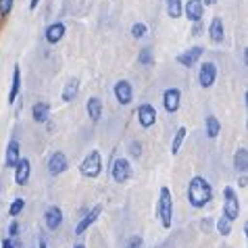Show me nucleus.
Returning a JSON list of instances; mask_svg holds the SVG:
<instances>
[{
  "label": "nucleus",
  "mask_w": 248,
  "mask_h": 248,
  "mask_svg": "<svg viewBox=\"0 0 248 248\" xmlns=\"http://www.w3.org/2000/svg\"><path fill=\"white\" fill-rule=\"evenodd\" d=\"M180 100H182V92L177 90V88H167V90L163 92V107L167 113H177V108H180Z\"/></svg>",
  "instance_id": "nucleus-8"
},
{
  "label": "nucleus",
  "mask_w": 248,
  "mask_h": 248,
  "mask_svg": "<svg viewBox=\"0 0 248 248\" xmlns=\"http://www.w3.org/2000/svg\"><path fill=\"white\" fill-rule=\"evenodd\" d=\"M65 31H67L65 23L57 21V23L48 25V30H46V40H48V42H50V44H57V42H61V40H63Z\"/></svg>",
  "instance_id": "nucleus-17"
},
{
  "label": "nucleus",
  "mask_w": 248,
  "mask_h": 248,
  "mask_svg": "<svg viewBox=\"0 0 248 248\" xmlns=\"http://www.w3.org/2000/svg\"><path fill=\"white\" fill-rule=\"evenodd\" d=\"M211 198H213L211 184L201 175L192 177L190 184H188V201H190V204L194 206V209H202L204 204H209Z\"/></svg>",
  "instance_id": "nucleus-1"
},
{
  "label": "nucleus",
  "mask_w": 248,
  "mask_h": 248,
  "mask_svg": "<svg viewBox=\"0 0 248 248\" xmlns=\"http://www.w3.org/2000/svg\"><path fill=\"white\" fill-rule=\"evenodd\" d=\"M40 248H48V244H46L44 238H40Z\"/></svg>",
  "instance_id": "nucleus-37"
},
{
  "label": "nucleus",
  "mask_w": 248,
  "mask_h": 248,
  "mask_svg": "<svg viewBox=\"0 0 248 248\" xmlns=\"http://www.w3.org/2000/svg\"><path fill=\"white\" fill-rule=\"evenodd\" d=\"M31 115H33V121L36 123H46L48 117H50V105H48V102H36L31 108Z\"/></svg>",
  "instance_id": "nucleus-20"
},
{
  "label": "nucleus",
  "mask_w": 248,
  "mask_h": 248,
  "mask_svg": "<svg viewBox=\"0 0 248 248\" xmlns=\"http://www.w3.org/2000/svg\"><path fill=\"white\" fill-rule=\"evenodd\" d=\"M138 123L144 127V129H148V127H153L155 123H156V108L153 105H148V102H144V105L138 107Z\"/></svg>",
  "instance_id": "nucleus-5"
},
{
  "label": "nucleus",
  "mask_w": 248,
  "mask_h": 248,
  "mask_svg": "<svg viewBox=\"0 0 248 248\" xmlns=\"http://www.w3.org/2000/svg\"><path fill=\"white\" fill-rule=\"evenodd\" d=\"M215 2H217V0H204L202 4H215Z\"/></svg>",
  "instance_id": "nucleus-40"
},
{
  "label": "nucleus",
  "mask_w": 248,
  "mask_h": 248,
  "mask_svg": "<svg viewBox=\"0 0 248 248\" xmlns=\"http://www.w3.org/2000/svg\"><path fill=\"white\" fill-rule=\"evenodd\" d=\"M209 36H211V40L215 44H219V42H223V38H225V27H223V21L219 17H215L211 21V25H209Z\"/></svg>",
  "instance_id": "nucleus-18"
},
{
  "label": "nucleus",
  "mask_w": 248,
  "mask_h": 248,
  "mask_svg": "<svg viewBox=\"0 0 248 248\" xmlns=\"http://www.w3.org/2000/svg\"><path fill=\"white\" fill-rule=\"evenodd\" d=\"M2 248H15V242H13L11 238H6L4 242H2Z\"/></svg>",
  "instance_id": "nucleus-35"
},
{
  "label": "nucleus",
  "mask_w": 248,
  "mask_h": 248,
  "mask_svg": "<svg viewBox=\"0 0 248 248\" xmlns=\"http://www.w3.org/2000/svg\"><path fill=\"white\" fill-rule=\"evenodd\" d=\"M184 138H186V127H180V129L175 132V136H173V142H171V155H177V153H180Z\"/></svg>",
  "instance_id": "nucleus-26"
},
{
  "label": "nucleus",
  "mask_w": 248,
  "mask_h": 248,
  "mask_svg": "<svg viewBox=\"0 0 248 248\" xmlns=\"http://www.w3.org/2000/svg\"><path fill=\"white\" fill-rule=\"evenodd\" d=\"M102 171V156L98 150H92V153H88V156L81 161L79 165V173L84 177H90V180H94V177H98Z\"/></svg>",
  "instance_id": "nucleus-3"
},
{
  "label": "nucleus",
  "mask_w": 248,
  "mask_h": 248,
  "mask_svg": "<svg viewBox=\"0 0 248 248\" xmlns=\"http://www.w3.org/2000/svg\"><path fill=\"white\" fill-rule=\"evenodd\" d=\"M217 230L221 236H230L232 233V221L227 217H219V221H217Z\"/></svg>",
  "instance_id": "nucleus-27"
},
{
  "label": "nucleus",
  "mask_w": 248,
  "mask_h": 248,
  "mask_svg": "<svg viewBox=\"0 0 248 248\" xmlns=\"http://www.w3.org/2000/svg\"><path fill=\"white\" fill-rule=\"evenodd\" d=\"M113 92H115V98L119 100V105H123V107L132 105V100H134V90H132V84H129V81H125V79L117 81L115 88H113Z\"/></svg>",
  "instance_id": "nucleus-7"
},
{
  "label": "nucleus",
  "mask_w": 248,
  "mask_h": 248,
  "mask_svg": "<svg viewBox=\"0 0 248 248\" xmlns=\"http://www.w3.org/2000/svg\"><path fill=\"white\" fill-rule=\"evenodd\" d=\"M129 155H132L134 158H138V156H140V155H142V144L134 140L132 144H129Z\"/></svg>",
  "instance_id": "nucleus-31"
},
{
  "label": "nucleus",
  "mask_w": 248,
  "mask_h": 248,
  "mask_svg": "<svg viewBox=\"0 0 248 248\" xmlns=\"http://www.w3.org/2000/svg\"><path fill=\"white\" fill-rule=\"evenodd\" d=\"M100 213H102V204H96L94 209H92V211L88 213V215L78 223V227H75V236H84V233L88 232V227H90V225L96 221V219H98Z\"/></svg>",
  "instance_id": "nucleus-12"
},
{
  "label": "nucleus",
  "mask_w": 248,
  "mask_h": 248,
  "mask_svg": "<svg viewBox=\"0 0 248 248\" xmlns=\"http://www.w3.org/2000/svg\"><path fill=\"white\" fill-rule=\"evenodd\" d=\"M9 236H11V238H17V236H19V223H17V221H13V223H11V227H9Z\"/></svg>",
  "instance_id": "nucleus-34"
},
{
  "label": "nucleus",
  "mask_w": 248,
  "mask_h": 248,
  "mask_svg": "<svg viewBox=\"0 0 248 248\" xmlns=\"http://www.w3.org/2000/svg\"><path fill=\"white\" fill-rule=\"evenodd\" d=\"M223 196H225V202H223V217H227L230 221H236L238 215H240L238 194H236V192H233L232 188H223Z\"/></svg>",
  "instance_id": "nucleus-4"
},
{
  "label": "nucleus",
  "mask_w": 248,
  "mask_h": 248,
  "mask_svg": "<svg viewBox=\"0 0 248 248\" xmlns=\"http://www.w3.org/2000/svg\"><path fill=\"white\" fill-rule=\"evenodd\" d=\"M204 125H206V136H209L211 140H213V138H217L219 134H221V123H219L217 117H213V115H211V117H206Z\"/></svg>",
  "instance_id": "nucleus-24"
},
{
  "label": "nucleus",
  "mask_w": 248,
  "mask_h": 248,
  "mask_svg": "<svg viewBox=\"0 0 248 248\" xmlns=\"http://www.w3.org/2000/svg\"><path fill=\"white\" fill-rule=\"evenodd\" d=\"M165 6H167V15L171 19H177L182 15V2L180 0H165Z\"/></svg>",
  "instance_id": "nucleus-25"
},
{
  "label": "nucleus",
  "mask_w": 248,
  "mask_h": 248,
  "mask_svg": "<svg viewBox=\"0 0 248 248\" xmlns=\"http://www.w3.org/2000/svg\"><path fill=\"white\" fill-rule=\"evenodd\" d=\"M73 248H86V246H84V244H75Z\"/></svg>",
  "instance_id": "nucleus-41"
},
{
  "label": "nucleus",
  "mask_w": 248,
  "mask_h": 248,
  "mask_svg": "<svg viewBox=\"0 0 248 248\" xmlns=\"http://www.w3.org/2000/svg\"><path fill=\"white\" fill-rule=\"evenodd\" d=\"M111 175L117 184H123L132 177V167H129V161L127 158H117L113 163V169H111Z\"/></svg>",
  "instance_id": "nucleus-6"
},
{
  "label": "nucleus",
  "mask_w": 248,
  "mask_h": 248,
  "mask_svg": "<svg viewBox=\"0 0 248 248\" xmlns=\"http://www.w3.org/2000/svg\"><path fill=\"white\" fill-rule=\"evenodd\" d=\"M30 171H31L30 161L27 158H19V163L15 165V182L19 186H25L27 180H30Z\"/></svg>",
  "instance_id": "nucleus-16"
},
{
  "label": "nucleus",
  "mask_w": 248,
  "mask_h": 248,
  "mask_svg": "<svg viewBox=\"0 0 248 248\" xmlns=\"http://www.w3.org/2000/svg\"><path fill=\"white\" fill-rule=\"evenodd\" d=\"M156 213H158V219L165 230H169L171 223H173V196H171V190L169 188H161L158 192V206H156Z\"/></svg>",
  "instance_id": "nucleus-2"
},
{
  "label": "nucleus",
  "mask_w": 248,
  "mask_h": 248,
  "mask_svg": "<svg viewBox=\"0 0 248 248\" xmlns=\"http://www.w3.org/2000/svg\"><path fill=\"white\" fill-rule=\"evenodd\" d=\"M240 186H242V188H246V175H242V180H240Z\"/></svg>",
  "instance_id": "nucleus-39"
},
{
  "label": "nucleus",
  "mask_w": 248,
  "mask_h": 248,
  "mask_svg": "<svg viewBox=\"0 0 248 248\" xmlns=\"http://www.w3.org/2000/svg\"><path fill=\"white\" fill-rule=\"evenodd\" d=\"M38 2H40V0H31V2H30V9H36Z\"/></svg>",
  "instance_id": "nucleus-38"
},
{
  "label": "nucleus",
  "mask_w": 248,
  "mask_h": 248,
  "mask_svg": "<svg viewBox=\"0 0 248 248\" xmlns=\"http://www.w3.org/2000/svg\"><path fill=\"white\" fill-rule=\"evenodd\" d=\"M44 223L50 232L59 230L61 223H63V211H61L59 206H48L46 213H44Z\"/></svg>",
  "instance_id": "nucleus-11"
},
{
  "label": "nucleus",
  "mask_w": 248,
  "mask_h": 248,
  "mask_svg": "<svg viewBox=\"0 0 248 248\" xmlns=\"http://www.w3.org/2000/svg\"><path fill=\"white\" fill-rule=\"evenodd\" d=\"M25 209V201L23 198H15V201L11 202V206H9V215H13V217H17L19 213H21Z\"/></svg>",
  "instance_id": "nucleus-28"
},
{
  "label": "nucleus",
  "mask_w": 248,
  "mask_h": 248,
  "mask_svg": "<svg viewBox=\"0 0 248 248\" xmlns=\"http://www.w3.org/2000/svg\"><path fill=\"white\" fill-rule=\"evenodd\" d=\"M204 15V4L202 0H188V4H186V17L190 19V21H201Z\"/></svg>",
  "instance_id": "nucleus-14"
},
{
  "label": "nucleus",
  "mask_w": 248,
  "mask_h": 248,
  "mask_svg": "<svg viewBox=\"0 0 248 248\" xmlns=\"http://www.w3.org/2000/svg\"><path fill=\"white\" fill-rule=\"evenodd\" d=\"M86 111H88V117L96 123L102 117V100L96 98V96H92V98H88L86 102Z\"/></svg>",
  "instance_id": "nucleus-19"
},
{
  "label": "nucleus",
  "mask_w": 248,
  "mask_h": 248,
  "mask_svg": "<svg viewBox=\"0 0 248 248\" xmlns=\"http://www.w3.org/2000/svg\"><path fill=\"white\" fill-rule=\"evenodd\" d=\"M144 246V240L140 236H134V238H129V242H127V248H142Z\"/></svg>",
  "instance_id": "nucleus-33"
},
{
  "label": "nucleus",
  "mask_w": 248,
  "mask_h": 248,
  "mask_svg": "<svg viewBox=\"0 0 248 248\" xmlns=\"http://www.w3.org/2000/svg\"><path fill=\"white\" fill-rule=\"evenodd\" d=\"M217 79V65L215 63H202L201 65V71H198V81H201L202 88H211L213 84H215Z\"/></svg>",
  "instance_id": "nucleus-9"
},
{
  "label": "nucleus",
  "mask_w": 248,
  "mask_h": 248,
  "mask_svg": "<svg viewBox=\"0 0 248 248\" xmlns=\"http://www.w3.org/2000/svg\"><path fill=\"white\" fill-rule=\"evenodd\" d=\"M202 48L201 46H194V48H190L188 52H184L177 57V63H180L182 67H192V65H196V61L202 57Z\"/></svg>",
  "instance_id": "nucleus-15"
},
{
  "label": "nucleus",
  "mask_w": 248,
  "mask_h": 248,
  "mask_svg": "<svg viewBox=\"0 0 248 248\" xmlns=\"http://www.w3.org/2000/svg\"><path fill=\"white\" fill-rule=\"evenodd\" d=\"M19 158H21V144H19L17 140H11L9 146H6L4 165H6V167H13V169H15V165L19 163Z\"/></svg>",
  "instance_id": "nucleus-13"
},
{
  "label": "nucleus",
  "mask_w": 248,
  "mask_h": 248,
  "mask_svg": "<svg viewBox=\"0 0 248 248\" xmlns=\"http://www.w3.org/2000/svg\"><path fill=\"white\" fill-rule=\"evenodd\" d=\"M146 31H148V27L144 25V23H134V25H132V36H134L136 40L144 38V36H146Z\"/></svg>",
  "instance_id": "nucleus-29"
},
{
  "label": "nucleus",
  "mask_w": 248,
  "mask_h": 248,
  "mask_svg": "<svg viewBox=\"0 0 248 248\" xmlns=\"http://www.w3.org/2000/svg\"><path fill=\"white\" fill-rule=\"evenodd\" d=\"M13 9V0H0V15H9Z\"/></svg>",
  "instance_id": "nucleus-32"
},
{
  "label": "nucleus",
  "mask_w": 248,
  "mask_h": 248,
  "mask_svg": "<svg viewBox=\"0 0 248 248\" xmlns=\"http://www.w3.org/2000/svg\"><path fill=\"white\" fill-rule=\"evenodd\" d=\"M233 167H236V171H240V173H246V169H248V150L246 148L236 150V155H233Z\"/></svg>",
  "instance_id": "nucleus-23"
},
{
  "label": "nucleus",
  "mask_w": 248,
  "mask_h": 248,
  "mask_svg": "<svg viewBox=\"0 0 248 248\" xmlns=\"http://www.w3.org/2000/svg\"><path fill=\"white\" fill-rule=\"evenodd\" d=\"M153 61L155 59H153V52H150V48H144V50L138 54V63H140V65H150Z\"/></svg>",
  "instance_id": "nucleus-30"
},
{
  "label": "nucleus",
  "mask_w": 248,
  "mask_h": 248,
  "mask_svg": "<svg viewBox=\"0 0 248 248\" xmlns=\"http://www.w3.org/2000/svg\"><path fill=\"white\" fill-rule=\"evenodd\" d=\"M69 167V161H67V156L63 153H54L50 156V161H48V173L50 175H61V173H65Z\"/></svg>",
  "instance_id": "nucleus-10"
},
{
  "label": "nucleus",
  "mask_w": 248,
  "mask_h": 248,
  "mask_svg": "<svg viewBox=\"0 0 248 248\" xmlns=\"http://www.w3.org/2000/svg\"><path fill=\"white\" fill-rule=\"evenodd\" d=\"M194 36H201V21H196L194 25Z\"/></svg>",
  "instance_id": "nucleus-36"
},
{
  "label": "nucleus",
  "mask_w": 248,
  "mask_h": 248,
  "mask_svg": "<svg viewBox=\"0 0 248 248\" xmlns=\"http://www.w3.org/2000/svg\"><path fill=\"white\" fill-rule=\"evenodd\" d=\"M78 94H79V79L78 78H71L65 84L63 94H61V96H63L65 102H71V100H75V96H78Z\"/></svg>",
  "instance_id": "nucleus-22"
},
{
  "label": "nucleus",
  "mask_w": 248,
  "mask_h": 248,
  "mask_svg": "<svg viewBox=\"0 0 248 248\" xmlns=\"http://www.w3.org/2000/svg\"><path fill=\"white\" fill-rule=\"evenodd\" d=\"M19 90H21V69L15 67L13 69V81H11V92H9V105L17 100Z\"/></svg>",
  "instance_id": "nucleus-21"
}]
</instances>
